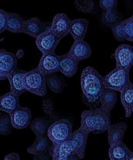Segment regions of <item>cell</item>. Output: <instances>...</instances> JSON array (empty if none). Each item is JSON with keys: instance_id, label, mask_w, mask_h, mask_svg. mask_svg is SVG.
<instances>
[{"instance_id": "e0dca14e", "label": "cell", "mask_w": 133, "mask_h": 160, "mask_svg": "<svg viewBox=\"0 0 133 160\" xmlns=\"http://www.w3.org/2000/svg\"><path fill=\"white\" fill-rule=\"evenodd\" d=\"M89 21L85 19H77L71 21L69 33L75 41L83 40L86 34Z\"/></svg>"}, {"instance_id": "d590c367", "label": "cell", "mask_w": 133, "mask_h": 160, "mask_svg": "<svg viewBox=\"0 0 133 160\" xmlns=\"http://www.w3.org/2000/svg\"><path fill=\"white\" fill-rule=\"evenodd\" d=\"M45 153L39 155H35L33 158L34 160H48V158L46 157L47 155Z\"/></svg>"}, {"instance_id": "8fae6325", "label": "cell", "mask_w": 133, "mask_h": 160, "mask_svg": "<svg viewBox=\"0 0 133 160\" xmlns=\"http://www.w3.org/2000/svg\"><path fill=\"white\" fill-rule=\"evenodd\" d=\"M89 134L83 132L79 128L72 133L70 139L73 152L81 159L85 157Z\"/></svg>"}, {"instance_id": "ffe728a7", "label": "cell", "mask_w": 133, "mask_h": 160, "mask_svg": "<svg viewBox=\"0 0 133 160\" xmlns=\"http://www.w3.org/2000/svg\"><path fill=\"white\" fill-rule=\"evenodd\" d=\"M118 95L116 91L109 88H105L100 96L101 108L105 112L110 113L116 105Z\"/></svg>"}, {"instance_id": "5b68a950", "label": "cell", "mask_w": 133, "mask_h": 160, "mask_svg": "<svg viewBox=\"0 0 133 160\" xmlns=\"http://www.w3.org/2000/svg\"><path fill=\"white\" fill-rule=\"evenodd\" d=\"M130 69H124L116 67L104 77L105 88H109L121 92L129 82Z\"/></svg>"}, {"instance_id": "ba28073f", "label": "cell", "mask_w": 133, "mask_h": 160, "mask_svg": "<svg viewBox=\"0 0 133 160\" xmlns=\"http://www.w3.org/2000/svg\"><path fill=\"white\" fill-rule=\"evenodd\" d=\"M17 59L14 54L3 49L0 50V80L7 79L17 68Z\"/></svg>"}, {"instance_id": "2e32d148", "label": "cell", "mask_w": 133, "mask_h": 160, "mask_svg": "<svg viewBox=\"0 0 133 160\" xmlns=\"http://www.w3.org/2000/svg\"><path fill=\"white\" fill-rule=\"evenodd\" d=\"M27 72L26 70L17 68L8 77L11 87V91L17 96H20L27 91L24 87L23 82L24 75Z\"/></svg>"}, {"instance_id": "f1b7e54d", "label": "cell", "mask_w": 133, "mask_h": 160, "mask_svg": "<svg viewBox=\"0 0 133 160\" xmlns=\"http://www.w3.org/2000/svg\"><path fill=\"white\" fill-rule=\"evenodd\" d=\"M0 133L3 135H7L12 132V124L11 119L8 115L4 113L1 114L0 120Z\"/></svg>"}, {"instance_id": "d6986e66", "label": "cell", "mask_w": 133, "mask_h": 160, "mask_svg": "<svg viewBox=\"0 0 133 160\" xmlns=\"http://www.w3.org/2000/svg\"><path fill=\"white\" fill-rule=\"evenodd\" d=\"M121 92V100L125 108L126 117L129 118L133 112V84L129 82Z\"/></svg>"}, {"instance_id": "6da1fadb", "label": "cell", "mask_w": 133, "mask_h": 160, "mask_svg": "<svg viewBox=\"0 0 133 160\" xmlns=\"http://www.w3.org/2000/svg\"><path fill=\"white\" fill-rule=\"evenodd\" d=\"M83 96L82 100L90 109L97 108L100 103V96L105 88L104 77L90 66L84 68L81 77Z\"/></svg>"}, {"instance_id": "484cf974", "label": "cell", "mask_w": 133, "mask_h": 160, "mask_svg": "<svg viewBox=\"0 0 133 160\" xmlns=\"http://www.w3.org/2000/svg\"><path fill=\"white\" fill-rule=\"evenodd\" d=\"M48 145L47 138L44 136L36 137V140L31 147L28 148L27 152L34 155L45 153Z\"/></svg>"}, {"instance_id": "52a82bcc", "label": "cell", "mask_w": 133, "mask_h": 160, "mask_svg": "<svg viewBox=\"0 0 133 160\" xmlns=\"http://www.w3.org/2000/svg\"><path fill=\"white\" fill-rule=\"evenodd\" d=\"M116 66L124 69H130L133 65V47L123 44L117 47L113 54Z\"/></svg>"}, {"instance_id": "1f68e13d", "label": "cell", "mask_w": 133, "mask_h": 160, "mask_svg": "<svg viewBox=\"0 0 133 160\" xmlns=\"http://www.w3.org/2000/svg\"><path fill=\"white\" fill-rule=\"evenodd\" d=\"M115 39L117 41L121 42L126 40L124 34L121 22L117 23L111 28Z\"/></svg>"}, {"instance_id": "4fadbf2b", "label": "cell", "mask_w": 133, "mask_h": 160, "mask_svg": "<svg viewBox=\"0 0 133 160\" xmlns=\"http://www.w3.org/2000/svg\"><path fill=\"white\" fill-rule=\"evenodd\" d=\"M53 147L50 150L53 160H70L73 152L70 140L61 143H52Z\"/></svg>"}, {"instance_id": "f546056e", "label": "cell", "mask_w": 133, "mask_h": 160, "mask_svg": "<svg viewBox=\"0 0 133 160\" xmlns=\"http://www.w3.org/2000/svg\"><path fill=\"white\" fill-rule=\"evenodd\" d=\"M126 40L133 42V19L131 17L121 22Z\"/></svg>"}, {"instance_id": "603a6c76", "label": "cell", "mask_w": 133, "mask_h": 160, "mask_svg": "<svg viewBox=\"0 0 133 160\" xmlns=\"http://www.w3.org/2000/svg\"><path fill=\"white\" fill-rule=\"evenodd\" d=\"M129 150L122 142H115L110 145L108 152L110 159L111 160H126Z\"/></svg>"}, {"instance_id": "ac0fdd59", "label": "cell", "mask_w": 133, "mask_h": 160, "mask_svg": "<svg viewBox=\"0 0 133 160\" xmlns=\"http://www.w3.org/2000/svg\"><path fill=\"white\" fill-rule=\"evenodd\" d=\"M45 26L39 19L34 17L29 20L24 21L23 33L37 38L42 33L44 32Z\"/></svg>"}, {"instance_id": "83f0119b", "label": "cell", "mask_w": 133, "mask_h": 160, "mask_svg": "<svg viewBox=\"0 0 133 160\" xmlns=\"http://www.w3.org/2000/svg\"><path fill=\"white\" fill-rule=\"evenodd\" d=\"M47 127L48 123L47 121L41 118L35 119L31 124V129L36 134V137L44 136Z\"/></svg>"}, {"instance_id": "30bf717a", "label": "cell", "mask_w": 133, "mask_h": 160, "mask_svg": "<svg viewBox=\"0 0 133 160\" xmlns=\"http://www.w3.org/2000/svg\"><path fill=\"white\" fill-rule=\"evenodd\" d=\"M59 56L54 52L43 54L37 68L41 72L47 75L59 71Z\"/></svg>"}, {"instance_id": "cb8c5ba5", "label": "cell", "mask_w": 133, "mask_h": 160, "mask_svg": "<svg viewBox=\"0 0 133 160\" xmlns=\"http://www.w3.org/2000/svg\"><path fill=\"white\" fill-rule=\"evenodd\" d=\"M7 30L14 33H23L24 20L17 13H8Z\"/></svg>"}, {"instance_id": "8d00e7d4", "label": "cell", "mask_w": 133, "mask_h": 160, "mask_svg": "<svg viewBox=\"0 0 133 160\" xmlns=\"http://www.w3.org/2000/svg\"><path fill=\"white\" fill-rule=\"evenodd\" d=\"M126 160H133V152L130 150L128 153Z\"/></svg>"}, {"instance_id": "4316f807", "label": "cell", "mask_w": 133, "mask_h": 160, "mask_svg": "<svg viewBox=\"0 0 133 160\" xmlns=\"http://www.w3.org/2000/svg\"><path fill=\"white\" fill-rule=\"evenodd\" d=\"M46 81L48 87L52 92L59 93L63 90L64 83L57 74L52 73L47 75Z\"/></svg>"}, {"instance_id": "9c48e42d", "label": "cell", "mask_w": 133, "mask_h": 160, "mask_svg": "<svg viewBox=\"0 0 133 160\" xmlns=\"http://www.w3.org/2000/svg\"><path fill=\"white\" fill-rule=\"evenodd\" d=\"M9 115L12 126L17 129H23L27 127L31 123L32 119V114L30 109L21 107L20 105Z\"/></svg>"}, {"instance_id": "7a4b0ae2", "label": "cell", "mask_w": 133, "mask_h": 160, "mask_svg": "<svg viewBox=\"0 0 133 160\" xmlns=\"http://www.w3.org/2000/svg\"><path fill=\"white\" fill-rule=\"evenodd\" d=\"M81 117L79 129L85 133L101 134L108 131L111 124L110 113L105 112L101 107L84 110Z\"/></svg>"}, {"instance_id": "4dcf8cb0", "label": "cell", "mask_w": 133, "mask_h": 160, "mask_svg": "<svg viewBox=\"0 0 133 160\" xmlns=\"http://www.w3.org/2000/svg\"><path fill=\"white\" fill-rule=\"evenodd\" d=\"M75 5L79 11L85 13H91L94 8V2L91 0H77L75 1Z\"/></svg>"}, {"instance_id": "9a60e30c", "label": "cell", "mask_w": 133, "mask_h": 160, "mask_svg": "<svg viewBox=\"0 0 133 160\" xmlns=\"http://www.w3.org/2000/svg\"><path fill=\"white\" fill-rule=\"evenodd\" d=\"M59 56V71L68 77L74 76L77 71L79 62L68 53Z\"/></svg>"}, {"instance_id": "836d02e7", "label": "cell", "mask_w": 133, "mask_h": 160, "mask_svg": "<svg viewBox=\"0 0 133 160\" xmlns=\"http://www.w3.org/2000/svg\"><path fill=\"white\" fill-rule=\"evenodd\" d=\"M8 19V13L4 10H0V32L1 33L6 30Z\"/></svg>"}, {"instance_id": "d6a6232c", "label": "cell", "mask_w": 133, "mask_h": 160, "mask_svg": "<svg viewBox=\"0 0 133 160\" xmlns=\"http://www.w3.org/2000/svg\"><path fill=\"white\" fill-rule=\"evenodd\" d=\"M99 5L103 11L116 10L118 1L117 0H101Z\"/></svg>"}, {"instance_id": "d4e9b609", "label": "cell", "mask_w": 133, "mask_h": 160, "mask_svg": "<svg viewBox=\"0 0 133 160\" xmlns=\"http://www.w3.org/2000/svg\"><path fill=\"white\" fill-rule=\"evenodd\" d=\"M121 14L117 10L103 11L101 20L105 25L111 28L115 24L121 22L123 20Z\"/></svg>"}, {"instance_id": "74e56055", "label": "cell", "mask_w": 133, "mask_h": 160, "mask_svg": "<svg viewBox=\"0 0 133 160\" xmlns=\"http://www.w3.org/2000/svg\"><path fill=\"white\" fill-rule=\"evenodd\" d=\"M131 18H132L133 19V15L132 16V17H131Z\"/></svg>"}, {"instance_id": "277c9868", "label": "cell", "mask_w": 133, "mask_h": 160, "mask_svg": "<svg viewBox=\"0 0 133 160\" xmlns=\"http://www.w3.org/2000/svg\"><path fill=\"white\" fill-rule=\"evenodd\" d=\"M72 125L67 119H61L50 126L47 134L52 143H61L70 139L72 132Z\"/></svg>"}, {"instance_id": "7402d4cb", "label": "cell", "mask_w": 133, "mask_h": 160, "mask_svg": "<svg viewBox=\"0 0 133 160\" xmlns=\"http://www.w3.org/2000/svg\"><path fill=\"white\" fill-rule=\"evenodd\" d=\"M20 105L19 96L11 92L6 93L0 97V110L9 114Z\"/></svg>"}, {"instance_id": "5bb4252c", "label": "cell", "mask_w": 133, "mask_h": 160, "mask_svg": "<svg viewBox=\"0 0 133 160\" xmlns=\"http://www.w3.org/2000/svg\"><path fill=\"white\" fill-rule=\"evenodd\" d=\"M68 54L80 61L90 57L92 54L91 48L84 40L75 41Z\"/></svg>"}, {"instance_id": "8992f818", "label": "cell", "mask_w": 133, "mask_h": 160, "mask_svg": "<svg viewBox=\"0 0 133 160\" xmlns=\"http://www.w3.org/2000/svg\"><path fill=\"white\" fill-rule=\"evenodd\" d=\"M62 38L54 34L50 28L36 38V43L43 54L51 53L55 52Z\"/></svg>"}, {"instance_id": "3957f363", "label": "cell", "mask_w": 133, "mask_h": 160, "mask_svg": "<svg viewBox=\"0 0 133 160\" xmlns=\"http://www.w3.org/2000/svg\"><path fill=\"white\" fill-rule=\"evenodd\" d=\"M46 76L37 68L27 72L23 78L24 87L27 91L36 95L44 96L47 92Z\"/></svg>"}, {"instance_id": "44dd1931", "label": "cell", "mask_w": 133, "mask_h": 160, "mask_svg": "<svg viewBox=\"0 0 133 160\" xmlns=\"http://www.w3.org/2000/svg\"><path fill=\"white\" fill-rule=\"evenodd\" d=\"M127 128L125 122L110 125L108 130V142L110 146L115 142H122Z\"/></svg>"}, {"instance_id": "e575fe53", "label": "cell", "mask_w": 133, "mask_h": 160, "mask_svg": "<svg viewBox=\"0 0 133 160\" xmlns=\"http://www.w3.org/2000/svg\"><path fill=\"white\" fill-rule=\"evenodd\" d=\"M20 158L18 154L13 152L7 155L5 157V160H20Z\"/></svg>"}, {"instance_id": "7c38bea8", "label": "cell", "mask_w": 133, "mask_h": 160, "mask_svg": "<svg viewBox=\"0 0 133 160\" xmlns=\"http://www.w3.org/2000/svg\"><path fill=\"white\" fill-rule=\"evenodd\" d=\"M71 21L66 14H57L54 17L50 29L57 36L64 38L69 33Z\"/></svg>"}]
</instances>
